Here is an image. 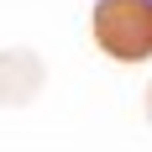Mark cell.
Here are the masks:
<instances>
[{
  "instance_id": "obj_1",
  "label": "cell",
  "mask_w": 152,
  "mask_h": 152,
  "mask_svg": "<svg viewBox=\"0 0 152 152\" xmlns=\"http://www.w3.org/2000/svg\"><path fill=\"white\" fill-rule=\"evenodd\" d=\"M89 31L100 53L115 63L152 58V0H94Z\"/></svg>"
},
{
  "instance_id": "obj_2",
  "label": "cell",
  "mask_w": 152,
  "mask_h": 152,
  "mask_svg": "<svg viewBox=\"0 0 152 152\" xmlns=\"http://www.w3.org/2000/svg\"><path fill=\"white\" fill-rule=\"evenodd\" d=\"M42 58L26 47H5L0 53V105H26L31 94L42 89Z\"/></svg>"
},
{
  "instance_id": "obj_3",
  "label": "cell",
  "mask_w": 152,
  "mask_h": 152,
  "mask_svg": "<svg viewBox=\"0 0 152 152\" xmlns=\"http://www.w3.org/2000/svg\"><path fill=\"white\" fill-rule=\"evenodd\" d=\"M147 121H152V84H147Z\"/></svg>"
}]
</instances>
